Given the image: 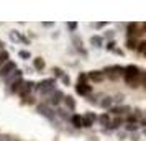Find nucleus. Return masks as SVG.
<instances>
[{
  "label": "nucleus",
  "instance_id": "nucleus-1",
  "mask_svg": "<svg viewBox=\"0 0 146 141\" xmlns=\"http://www.w3.org/2000/svg\"><path fill=\"white\" fill-rule=\"evenodd\" d=\"M123 81L131 89L139 87L145 82V71L141 67H138L136 64H128V66L123 67Z\"/></svg>",
  "mask_w": 146,
  "mask_h": 141
},
{
  "label": "nucleus",
  "instance_id": "nucleus-2",
  "mask_svg": "<svg viewBox=\"0 0 146 141\" xmlns=\"http://www.w3.org/2000/svg\"><path fill=\"white\" fill-rule=\"evenodd\" d=\"M36 113L41 115V117H44L48 121H51V123H56V126H59V121H58V117L54 113V108L48 107L46 103H38L36 105Z\"/></svg>",
  "mask_w": 146,
  "mask_h": 141
},
{
  "label": "nucleus",
  "instance_id": "nucleus-3",
  "mask_svg": "<svg viewBox=\"0 0 146 141\" xmlns=\"http://www.w3.org/2000/svg\"><path fill=\"white\" fill-rule=\"evenodd\" d=\"M105 77H110V79H117L120 75H123V66H120V64H113V66H107L104 71H102Z\"/></svg>",
  "mask_w": 146,
  "mask_h": 141
},
{
  "label": "nucleus",
  "instance_id": "nucleus-4",
  "mask_svg": "<svg viewBox=\"0 0 146 141\" xmlns=\"http://www.w3.org/2000/svg\"><path fill=\"white\" fill-rule=\"evenodd\" d=\"M62 99H64V94L61 92V90H54L53 94L48 97V100H46V105L48 107H51V108H56V107H59V103L62 102Z\"/></svg>",
  "mask_w": 146,
  "mask_h": 141
},
{
  "label": "nucleus",
  "instance_id": "nucleus-5",
  "mask_svg": "<svg viewBox=\"0 0 146 141\" xmlns=\"http://www.w3.org/2000/svg\"><path fill=\"white\" fill-rule=\"evenodd\" d=\"M48 89H56V79L54 77H48V79H43L38 84H35V90H38V92H43Z\"/></svg>",
  "mask_w": 146,
  "mask_h": 141
},
{
  "label": "nucleus",
  "instance_id": "nucleus-6",
  "mask_svg": "<svg viewBox=\"0 0 146 141\" xmlns=\"http://www.w3.org/2000/svg\"><path fill=\"white\" fill-rule=\"evenodd\" d=\"M15 69H18L15 61H8V62H5L3 66L0 67V79H5V77H8V75L12 74Z\"/></svg>",
  "mask_w": 146,
  "mask_h": 141
},
{
  "label": "nucleus",
  "instance_id": "nucleus-7",
  "mask_svg": "<svg viewBox=\"0 0 146 141\" xmlns=\"http://www.w3.org/2000/svg\"><path fill=\"white\" fill-rule=\"evenodd\" d=\"M35 84H36V82H33V81H25L23 85H21V89H20V92H18V95H20L21 99L30 97V94L35 90Z\"/></svg>",
  "mask_w": 146,
  "mask_h": 141
},
{
  "label": "nucleus",
  "instance_id": "nucleus-8",
  "mask_svg": "<svg viewBox=\"0 0 146 141\" xmlns=\"http://www.w3.org/2000/svg\"><path fill=\"white\" fill-rule=\"evenodd\" d=\"M76 94L80 95V97H89V95L92 94V85H89V84H76Z\"/></svg>",
  "mask_w": 146,
  "mask_h": 141
},
{
  "label": "nucleus",
  "instance_id": "nucleus-9",
  "mask_svg": "<svg viewBox=\"0 0 146 141\" xmlns=\"http://www.w3.org/2000/svg\"><path fill=\"white\" fill-rule=\"evenodd\" d=\"M87 81H92L95 84H100V82L105 81V74L102 71H90L87 72Z\"/></svg>",
  "mask_w": 146,
  "mask_h": 141
},
{
  "label": "nucleus",
  "instance_id": "nucleus-10",
  "mask_svg": "<svg viewBox=\"0 0 146 141\" xmlns=\"http://www.w3.org/2000/svg\"><path fill=\"white\" fill-rule=\"evenodd\" d=\"M8 38L13 41V43H23V44H30V40H27L20 31H17V30H12L10 33H8Z\"/></svg>",
  "mask_w": 146,
  "mask_h": 141
},
{
  "label": "nucleus",
  "instance_id": "nucleus-11",
  "mask_svg": "<svg viewBox=\"0 0 146 141\" xmlns=\"http://www.w3.org/2000/svg\"><path fill=\"white\" fill-rule=\"evenodd\" d=\"M110 112H112L113 115L120 117V115L130 113V112H131V107H128V105H113V107L110 108Z\"/></svg>",
  "mask_w": 146,
  "mask_h": 141
},
{
  "label": "nucleus",
  "instance_id": "nucleus-12",
  "mask_svg": "<svg viewBox=\"0 0 146 141\" xmlns=\"http://www.w3.org/2000/svg\"><path fill=\"white\" fill-rule=\"evenodd\" d=\"M139 23H126V38H135L136 34H141L138 31Z\"/></svg>",
  "mask_w": 146,
  "mask_h": 141
},
{
  "label": "nucleus",
  "instance_id": "nucleus-13",
  "mask_svg": "<svg viewBox=\"0 0 146 141\" xmlns=\"http://www.w3.org/2000/svg\"><path fill=\"white\" fill-rule=\"evenodd\" d=\"M62 102H64V105H66L67 112H74V110H76V100H74L72 95H64Z\"/></svg>",
  "mask_w": 146,
  "mask_h": 141
},
{
  "label": "nucleus",
  "instance_id": "nucleus-14",
  "mask_svg": "<svg viewBox=\"0 0 146 141\" xmlns=\"http://www.w3.org/2000/svg\"><path fill=\"white\" fill-rule=\"evenodd\" d=\"M44 67H46V62H44L43 58H35L33 59V69L36 71V72H43Z\"/></svg>",
  "mask_w": 146,
  "mask_h": 141
},
{
  "label": "nucleus",
  "instance_id": "nucleus-15",
  "mask_svg": "<svg viewBox=\"0 0 146 141\" xmlns=\"http://www.w3.org/2000/svg\"><path fill=\"white\" fill-rule=\"evenodd\" d=\"M99 107L100 108H108V110H110V108L113 107V100H112V97H110V95H104V97H102V100L99 102Z\"/></svg>",
  "mask_w": 146,
  "mask_h": 141
},
{
  "label": "nucleus",
  "instance_id": "nucleus-16",
  "mask_svg": "<svg viewBox=\"0 0 146 141\" xmlns=\"http://www.w3.org/2000/svg\"><path fill=\"white\" fill-rule=\"evenodd\" d=\"M69 123L72 125L74 128H84V123H82V117L77 113L71 115V118H69Z\"/></svg>",
  "mask_w": 146,
  "mask_h": 141
},
{
  "label": "nucleus",
  "instance_id": "nucleus-17",
  "mask_svg": "<svg viewBox=\"0 0 146 141\" xmlns=\"http://www.w3.org/2000/svg\"><path fill=\"white\" fill-rule=\"evenodd\" d=\"M23 82H25L23 79H18V81L8 84V90H10V94H18L20 89H21V85H23Z\"/></svg>",
  "mask_w": 146,
  "mask_h": 141
},
{
  "label": "nucleus",
  "instance_id": "nucleus-18",
  "mask_svg": "<svg viewBox=\"0 0 146 141\" xmlns=\"http://www.w3.org/2000/svg\"><path fill=\"white\" fill-rule=\"evenodd\" d=\"M89 43H90L94 48H97V49L104 48V38H102V36H99V34H94V36H90Z\"/></svg>",
  "mask_w": 146,
  "mask_h": 141
},
{
  "label": "nucleus",
  "instance_id": "nucleus-19",
  "mask_svg": "<svg viewBox=\"0 0 146 141\" xmlns=\"http://www.w3.org/2000/svg\"><path fill=\"white\" fill-rule=\"evenodd\" d=\"M21 75H23V72H21L20 69H15L13 72L8 75V77H5L3 81L7 82V84H12V82H15V81H18V79H21Z\"/></svg>",
  "mask_w": 146,
  "mask_h": 141
},
{
  "label": "nucleus",
  "instance_id": "nucleus-20",
  "mask_svg": "<svg viewBox=\"0 0 146 141\" xmlns=\"http://www.w3.org/2000/svg\"><path fill=\"white\" fill-rule=\"evenodd\" d=\"M123 123H125V120H123L121 117H117L115 120H110V123H108L105 128H107V130H117V128H120Z\"/></svg>",
  "mask_w": 146,
  "mask_h": 141
},
{
  "label": "nucleus",
  "instance_id": "nucleus-21",
  "mask_svg": "<svg viewBox=\"0 0 146 141\" xmlns=\"http://www.w3.org/2000/svg\"><path fill=\"white\" fill-rule=\"evenodd\" d=\"M97 121H99L102 126H107V125L110 123V115L107 113V112L105 113H102V115H99V117H97Z\"/></svg>",
  "mask_w": 146,
  "mask_h": 141
},
{
  "label": "nucleus",
  "instance_id": "nucleus-22",
  "mask_svg": "<svg viewBox=\"0 0 146 141\" xmlns=\"http://www.w3.org/2000/svg\"><path fill=\"white\" fill-rule=\"evenodd\" d=\"M136 38H126V41H125V46H126V49L128 51H135L136 49Z\"/></svg>",
  "mask_w": 146,
  "mask_h": 141
},
{
  "label": "nucleus",
  "instance_id": "nucleus-23",
  "mask_svg": "<svg viewBox=\"0 0 146 141\" xmlns=\"http://www.w3.org/2000/svg\"><path fill=\"white\" fill-rule=\"evenodd\" d=\"M10 61V54H8L7 49H0V67L3 66L5 62Z\"/></svg>",
  "mask_w": 146,
  "mask_h": 141
},
{
  "label": "nucleus",
  "instance_id": "nucleus-24",
  "mask_svg": "<svg viewBox=\"0 0 146 141\" xmlns=\"http://www.w3.org/2000/svg\"><path fill=\"white\" fill-rule=\"evenodd\" d=\"M66 28L69 30V31H72V33H74V31L79 28V23H77V21H67V23H66Z\"/></svg>",
  "mask_w": 146,
  "mask_h": 141
},
{
  "label": "nucleus",
  "instance_id": "nucleus-25",
  "mask_svg": "<svg viewBox=\"0 0 146 141\" xmlns=\"http://www.w3.org/2000/svg\"><path fill=\"white\" fill-rule=\"evenodd\" d=\"M51 71H53V74H54V79H61V75L64 74V71H62L61 67H58V66H54Z\"/></svg>",
  "mask_w": 146,
  "mask_h": 141
},
{
  "label": "nucleus",
  "instance_id": "nucleus-26",
  "mask_svg": "<svg viewBox=\"0 0 146 141\" xmlns=\"http://www.w3.org/2000/svg\"><path fill=\"white\" fill-rule=\"evenodd\" d=\"M18 56H20L21 59H30V58H31V53H30V51H28V49H20V51H18Z\"/></svg>",
  "mask_w": 146,
  "mask_h": 141
},
{
  "label": "nucleus",
  "instance_id": "nucleus-27",
  "mask_svg": "<svg viewBox=\"0 0 146 141\" xmlns=\"http://www.w3.org/2000/svg\"><path fill=\"white\" fill-rule=\"evenodd\" d=\"M145 49H146V41H139L138 44H136V51H138L139 54H145Z\"/></svg>",
  "mask_w": 146,
  "mask_h": 141
},
{
  "label": "nucleus",
  "instance_id": "nucleus-28",
  "mask_svg": "<svg viewBox=\"0 0 146 141\" xmlns=\"http://www.w3.org/2000/svg\"><path fill=\"white\" fill-rule=\"evenodd\" d=\"M113 103H121V102L125 100V94H117L115 97H112Z\"/></svg>",
  "mask_w": 146,
  "mask_h": 141
},
{
  "label": "nucleus",
  "instance_id": "nucleus-29",
  "mask_svg": "<svg viewBox=\"0 0 146 141\" xmlns=\"http://www.w3.org/2000/svg\"><path fill=\"white\" fill-rule=\"evenodd\" d=\"M84 117H86V118H87L89 121H90V123H95V121H97V115L92 113V112H87V113L84 115Z\"/></svg>",
  "mask_w": 146,
  "mask_h": 141
},
{
  "label": "nucleus",
  "instance_id": "nucleus-30",
  "mask_svg": "<svg viewBox=\"0 0 146 141\" xmlns=\"http://www.w3.org/2000/svg\"><path fill=\"white\" fill-rule=\"evenodd\" d=\"M108 23L107 21H97V23H92V26L95 28V30H102V28H105Z\"/></svg>",
  "mask_w": 146,
  "mask_h": 141
},
{
  "label": "nucleus",
  "instance_id": "nucleus-31",
  "mask_svg": "<svg viewBox=\"0 0 146 141\" xmlns=\"http://www.w3.org/2000/svg\"><path fill=\"white\" fill-rule=\"evenodd\" d=\"M61 82H62L64 85H71V77H69L67 74H62L61 75Z\"/></svg>",
  "mask_w": 146,
  "mask_h": 141
},
{
  "label": "nucleus",
  "instance_id": "nucleus-32",
  "mask_svg": "<svg viewBox=\"0 0 146 141\" xmlns=\"http://www.w3.org/2000/svg\"><path fill=\"white\" fill-rule=\"evenodd\" d=\"M77 82H79V84H87V74L86 72H80L79 77H77Z\"/></svg>",
  "mask_w": 146,
  "mask_h": 141
},
{
  "label": "nucleus",
  "instance_id": "nucleus-33",
  "mask_svg": "<svg viewBox=\"0 0 146 141\" xmlns=\"http://www.w3.org/2000/svg\"><path fill=\"white\" fill-rule=\"evenodd\" d=\"M107 49V51H113V49H115V41H107V46H104Z\"/></svg>",
  "mask_w": 146,
  "mask_h": 141
},
{
  "label": "nucleus",
  "instance_id": "nucleus-34",
  "mask_svg": "<svg viewBox=\"0 0 146 141\" xmlns=\"http://www.w3.org/2000/svg\"><path fill=\"white\" fill-rule=\"evenodd\" d=\"M41 26H43V28H53L54 26V21H43V23H41Z\"/></svg>",
  "mask_w": 146,
  "mask_h": 141
},
{
  "label": "nucleus",
  "instance_id": "nucleus-35",
  "mask_svg": "<svg viewBox=\"0 0 146 141\" xmlns=\"http://www.w3.org/2000/svg\"><path fill=\"white\" fill-rule=\"evenodd\" d=\"M126 131H136L138 130V125H126Z\"/></svg>",
  "mask_w": 146,
  "mask_h": 141
},
{
  "label": "nucleus",
  "instance_id": "nucleus-36",
  "mask_svg": "<svg viewBox=\"0 0 146 141\" xmlns=\"http://www.w3.org/2000/svg\"><path fill=\"white\" fill-rule=\"evenodd\" d=\"M113 36H115V31H112V30L105 33V38H108V40H110V38H113Z\"/></svg>",
  "mask_w": 146,
  "mask_h": 141
},
{
  "label": "nucleus",
  "instance_id": "nucleus-37",
  "mask_svg": "<svg viewBox=\"0 0 146 141\" xmlns=\"http://www.w3.org/2000/svg\"><path fill=\"white\" fill-rule=\"evenodd\" d=\"M113 53H115V54H120V56H123V54H125L123 51H121V49H117V48L113 49Z\"/></svg>",
  "mask_w": 146,
  "mask_h": 141
},
{
  "label": "nucleus",
  "instance_id": "nucleus-38",
  "mask_svg": "<svg viewBox=\"0 0 146 141\" xmlns=\"http://www.w3.org/2000/svg\"><path fill=\"white\" fill-rule=\"evenodd\" d=\"M2 141H12V138L10 136H2Z\"/></svg>",
  "mask_w": 146,
  "mask_h": 141
},
{
  "label": "nucleus",
  "instance_id": "nucleus-39",
  "mask_svg": "<svg viewBox=\"0 0 146 141\" xmlns=\"http://www.w3.org/2000/svg\"><path fill=\"white\" fill-rule=\"evenodd\" d=\"M3 46H5V44H3V41H0V49H3Z\"/></svg>",
  "mask_w": 146,
  "mask_h": 141
},
{
  "label": "nucleus",
  "instance_id": "nucleus-40",
  "mask_svg": "<svg viewBox=\"0 0 146 141\" xmlns=\"http://www.w3.org/2000/svg\"><path fill=\"white\" fill-rule=\"evenodd\" d=\"M0 141H2V136H0Z\"/></svg>",
  "mask_w": 146,
  "mask_h": 141
},
{
  "label": "nucleus",
  "instance_id": "nucleus-41",
  "mask_svg": "<svg viewBox=\"0 0 146 141\" xmlns=\"http://www.w3.org/2000/svg\"><path fill=\"white\" fill-rule=\"evenodd\" d=\"M15 141H20V140H15Z\"/></svg>",
  "mask_w": 146,
  "mask_h": 141
}]
</instances>
